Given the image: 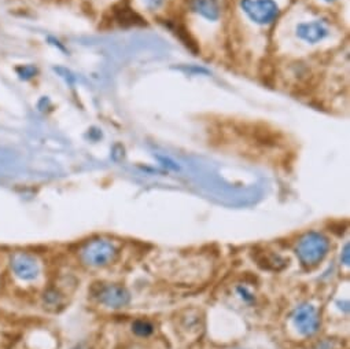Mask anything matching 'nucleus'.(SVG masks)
I'll return each mask as SVG.
<instances>
[{
    "label": "nucleus",
    "mask_w": 350,
    "mask_h": 349,
    "mask_svg": "<svg viewBox=\"0 0 350 349\" xmlns=\"http://www.w3.org/2000/svg\"><path fill=\"white\" fill-rule=\"evenodd\" d=\"M3 268L6 279L21 287H29L38 283L43 272L39 256L35 252L24 249L9 252Z\"/></svg>",
    "instance_id": "1"
},
{
    "label": "nucleus",
    "mask_w": 350,
    "mask_h": 349,
    "mask_svg": "<svg viewBox=\"0 0 350 349\" xmlns=\"http://www.w3.org/2000/svg\"><path fill=\"white\" fill-rule=\"evenodd\" d=\"M243 8L246 13L260 24L271 23L278 16V6L271 0H245Z\"/></svg>",
    "instance_id": "2"
},
{
    "label": "nucleus",
    "mask_w": 350,
    "mask_h": 349,
    "mask_svg": "<svg viewBox=\"0 0 350 349\" xmlns=\"http://www.w3.org/2000/svg\"><path fill=\"white\" fill-rule=\"evenodd\" d=\"M325 35V31L321 28V25L319 24H312V25H304L302 31H301V36L306 40L310 42H316L323 39Z\"/></svg>",
    "instance_id": "3"
},
{
    "label": "nucleus",
    "mask_w": 350,
    "mask_h": 349,
    "mask_svg": "<svg viewBox=\"0 0 350 349\" xmlns=\"http://www.w3.org/2000/svg\"><path fill=\"white\" fill-rule=\"evenodd\" d=\"M61 300H62V296L59 294L58 290H54V289H49L43 294V302L47 308H55L61 305Z\"/></svg>",
    "instance_id": "4"
},
{
    "label": "nucleus",
    "mask_w": 350,
    "mask_h": 349,
    "mask_svg": "<svg viewBox=\"0 0 350 349\" xmlns=\"http://www.w3.org/2000/svg\"><path fill=\"white\" fill-rule=\"evenodd\" d=\"M5 283H6V275H5V268H3L2 266H0V294H2V292H3Z\"/></svg>",
    "instance_id": "5"
},
{
    "label": "nucleus",
    "mask_w": 350,
    "mask_h": 349,
    "mask_svg": "<svg viewBox=\"0 0 350 349\" xmlns=\"http://www.w3.org/2000/svg\"><path fill=\"white\" fill-rule=\"evenodd\" d=\"M75 349H88L87 346H84V345H79V346H76Z\"/></svg>",
    "instance_id": "6"
}]
</instances>
